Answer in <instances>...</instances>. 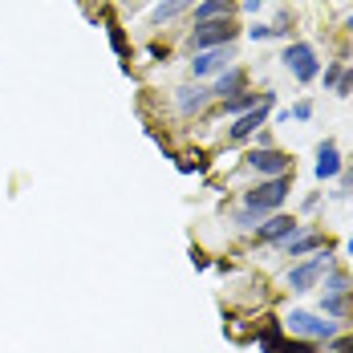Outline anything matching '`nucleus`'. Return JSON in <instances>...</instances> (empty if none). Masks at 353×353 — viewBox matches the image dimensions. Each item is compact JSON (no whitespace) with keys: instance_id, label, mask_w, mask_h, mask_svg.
I'll use <instances>...</instances> for the list:
<instances>
[{"instance_id":"1","label":"nucleus","mask_w":353,"mask_h":353,"mask_svg":"<svg viewBox=\"0 0 353 353\" xmlns=\"http://www.w3.org/2000/svg\"><path fill=\"white\" fill-rule=\"evenodd\" d=\"M236 25L228 21V17H219V21H203V25H195V33H191V53H203V49H223V45H232L236 41Z\"/></svg>"},{"instance_id":"2","label":"nucleus","mask_w":353,"mask_h":353,"mask_svg":"<svg viewBox=\"0 0 353 353\" xmlns=\"http://www.w3.org/2000/svg\"><path fill=\"white\" fill-rule=\"evenodd\" d=\"M333 268V256H329V248H321L313 260H305V264H296L292 272H288V288L292 292H309V288H317V281Z\"/></svg>"},{"instance_id":"3","label":"nucleus","mask_w":353,"mask_h":353,"mask_svg":"<svg viewBox=\"0 0 353 353\" xmlns=\"http://www.w3.org/2000/svg\"><path fill=\"white\" fill-rule=\"evenodd\" d=\"M288 191H292V187H288V179L276 175V179H268V183H260L256 191H248V199H244V203L252 208V212L268 215V212H276V208H281L284 199H288Z\"/></svg>"},{"instance_id":"4","label":"nucleus","mask_w":353,"mask_h":353,"mask_svg":"<svg viewBox=\"0 0 353 353\" xmlns=\"http://www.w3.org/2000/svg\"><path fill=\"white\" fill-rule=\"evenodd\" d=\"M281 61H284V70L292 73L296 81H313V77L321 73V65H317V53H313V45H305V41L288 45Z\"/></svg>"},{"instance_id":"5","label":"nucleus","mask_w":353,"mask_h":353,"mask_svg":"<svg viewBox=\"0 0 353 353\" xmlns=\"http://www.w3.org/2000/svg\"><path fill=\"white\" fill-rule=\"evenodd\" d=\"M284 321H288V329H292V333H301V337H333V333H337V325H333V321L317 317V313H309V309H292Z\"/></svg>"},{"instance_id":"6","label":"nucleus","mask_w":353,"mask_h":353,"mask_svg":"<svg viewBox=\"0 0 353 353\" xmlns=\"http://www.w3.org/2000/svg\"><path fill=\"white\" fill-rule=\"evenodd\" d=\"M272 102H276V94H264V102H260L256 110H248V114H240V118H236V126L228 130V134H232V142H244V139H252V134H256V130L264 126V118H268V110H272Z\"/></svg>"},{"instance_id":"7","label":"nucleus","mask_w":353,"mask_h":353,"mask_svg":"<svg viewBox=\"0 0 353 353\" xmlns=\"http://www.w3.org/2000/svg\"><path fill=\"white\" fill-rule=\"evenodd\" d=\"M248 167L260 171V175H284V171H288V154L272 150V146H256V150L248 154Z\"/></svg>"},{"instance_id":"8","label":"nucleus","mask_w":353,"mask_h":353,"mask_svg":"<svg viewBox=\"0 0 353 353\" xmlns=\"http://www.w3.org/2000/svg\"><path fill=\"white\" fill-rule=\"evenodd\" d=\"M296 219H288V215H272V219H264V223H256V236L264 240V244H284V240H292L296 236Z\"/></svg>"},{"instance_id":"9","label":"nucleus","mask_w":353,"mask_h":353,"mask_svg":"<svg viewBox=\"0 0 353 353\" xmlns=\"http://www.w3.org/2000/svg\"><path fill=\"white\" fill-rule=\"evenodd\" d=\"M228 61H232V45H223V49H203V53L191 57V73H195V77H208V73L228 70Z\"/></svg>"},{"instance_id":"10","label":"nucleus","mask_w":353,"mask_h":353,"mask_svg":"<svg viewBox=\"0 0 353 353\" xmlns=\"http://www.w3.org/2000/svg\"><path fill=\"white\" fill-rule=\"evenodd\" d=\"M208 102H212V90H208V85H183V90L175 94V110L183 114V118L199 114Z\"/></svg>"},{"instance_id":"11","label":"nucleus","mask_w":353,"mask_h":353,"mask_svg":"<svg viewBox=\"0 0 353 353\" xmlns=\"http://www.w3.org/2000/svg\"><path fill=\"white\" fill-rule=\"evenodd\" d=\"M313 171H317L321 183H325V179H337V175H341V154H337V142H333V139H325V142L317 146V167H313Z\"/></svg>"},{"instance_id":"12","label":"nucleus","mask_w":353,"mask_h":353,"mask_svg":"<svg viewBox=\"0 0 353 353\" xmlns=\"http://www.w3.org/2000/svg\"><path fill=\"white\" fill-rule=\"evenodd\" d=\"M281 248H284V252H288V256H305V252H321V248H329V244L321 240L317 232H305V236L296 232V236H292V240H284Z\"/></svg>"},{"instance_id":"13","label":"nucleus","mask_w":353,"mask_h":353,"mask_svg":"<svg viewBox=\"0 0 353 353\" xmlns=\"http://www.w3.org/2000/svg\"><path fill=\"white\" fill-rule=\"evenodd\" d=\"M232 4H236V0H203V4L195 8V21H199V25H203V21H219V17L232 12Z\"/></svg>"},{"instance_id":"14","label":"nucleus","mask_w":353,"mask_h":353,"mask_svg":"<svg viewBox=\"0 0 353 353\" xmlns=\"http://www.w3.org/2000/svg\"><path fill=\"white\" fill-rule=\"evenodd\" d=\"M260 102H264V94H248V90H240L236 98H228V114L240 118V114H248V110H256Z\"/></svg>"},{"instance_id":"15","label":"nucleus","mask_w":353,"mask_h":353,"mask_svg":"<svg viewBox=\"0 0 353 353\" xmlns=\"http://www.w3.org/2000/svg\"><path fill=\"white\" fill-rule=\"evenodd\" d=\"M240 90H244V70H228L219 81H215L212 94H223V98H228V94H240Z\"/></svg>"},{"instance_id":"16","label":"nucleus","mask_w":353,"mask_h":353,"mask_svg":"<svg viewBox=\"0 0 353 353\" xmlns=\"http://www.w3.org/2000/svg\"><path fill=\"white\" fill-rule=\"evenodd\" d=\"M187 4H191V0H163V4H159V8H154L150 17H154V21L163 25V21H171V17H179V12H183Z\"/></svg>"},{"instance_id":"17","label":"nucleus","mask_w":353,"mask_h":353,"mask_svg":"<svg viewBox=\"0 0 353 353\" xmlns=\"http://www.w3.org/2000/svg\"><path fill=\"white\" fill-rule=\"evenodd\" d=\"M350 292V276L345 272H329V281H325V296H345Z\"/></svg>"},{"instance_id":"18","label":"nucleus","mask_w":353,"mask_h":353,"mask_svg":"<svg viewBox=\"0 0 353 353\" xmlns=\"http://www.w3.org/2000/svg\"><path fill=\"white\" fill-rule=\"evenodd\" d=\"M110 45H114V53H118V57H126V53H130V49H126V33H122L118 25H110Z\"/></svg>"},{"instance_id":"19","label":"nucleus","mask_w":353,"mask_h":353,"mask_svg":"<svg viewBox=\"0 0 353 353\" xmlns=\"http://www.w3.org/2000/svg\"><path fill=\"white\" fill-rule=\"evenodd\" d=\"M321 309L337 317V313H345V296H325V305H321Z\"/></svg>"},{"instance_id":"20","label":"nucleus","mask_w":353,"mask_h":353,"mask_svg":"<svg viewBox=\"0 0 353 353\" xmlns=\"http://www.w3.org/2000/svg\"><path fill=\"white\" fill-rule=\"evenodd\" d=\"M288 118H301V122H305V118H313V102H296V106L288 110Z\"/></svg>"},{"instance_id":"21","label":"nucleus","mask_w":353,"mask_h":353,"mask_svg":"<svg viewBox=\"0 0 353 353\" xmlns=\"http://www.w3.org/2000/svg\"><path fill=\"white\" fill-rule=\"evenodd\" d=\"M337 81H341V65H329L325 70V85H337Z\"/></svg>"},{"instance_id":"22","label":"nucleus","mask_w":353,"mask_h":353,"mask_svg":"<svg viewBox=\"0 0 353 353\" xmlns=\"http://www.w3.org/2000/svg\"><path fill=\"white\" fill-rule=\"evenodd\" d=\"M337 94H353V73H341V81H337Z\"/></svg>"},{"instance_id":"23","label":"nucleus","mask_w":353,"mask_h":353,"mask_svg":"<svg viewBox=\"0 0 353 353\" xmlns=\"http://www.w3.org/2000/svg\"><path fill=\"white\" fill-rule=\"evenodd\" d=\"M337 195H353V171L341 175V191H337Z\"/></svg>"},{"instance_id":"24","label":"nucleus","mask_w":353,"mask_h":353,"mask_svg":"<svg viewBox=\"0 0 353 353\" xmlns=\"http://www.w3.org/2000/svg\"><path fill=\"white\" fill-rule=\"evenodd\" d=\"M248 33L256 37V41H264V37H276L272 29H268V25H256V29H248Z\"/></svg>"},{"instance_id":"25","label":"nucleus","mask_w":353,"mask_h":353,"mask_svg":"<svg viewBox=\"0 0 353 353\" xmlns=\"http://www.w3.org/2000/svg\"><path fill=\"white\" fill-rule=\"evenodd\" d=\"M260 4H264V0H244V8H248V12H256Z\"/></svg>"},{"instance_id":"26","label":"nucleus","mask_w":353,"mask_h":353,"mask_svg":"<svg viewBox=\"0 0 353 353\" xmlns=\"http://www.w3.org/2000/svg\"><path fill=\"white\" fill-rule=\"evenodd\" d=\"M350 29H353V17H350Z\"/></svg>"},{"instance_id":"27","label":"nucleus","mask_w":353,"mask_h":353,"mask_svg":"<svg viewBox=\"0 0 353 353\" xmlns=\"http://www.w3.org/2000/svg\"><path fill=\"white\" fill-rule=\"evenodd\" d=\"M350 252H353V240H350Z\"/></svg>"}]
</instances>
